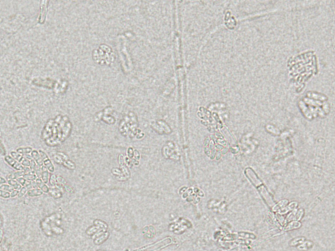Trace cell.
<instances>
[{
  "label": "cell",
  "instance_id": "1",
  "mask_svg": "<svg viewBox=\"0 0 335 251\" xmlns=\"http://www.w3.org/2000/svg\"><path fill=\"white\" fill-rule=\"evenodd\" d=\"M245 174H246V175L249 178V180L251 182L252 184L257 188L258 192H259L261 196L263 198L266 204L268 205V207L270 209H274L276 204L273 198H272L271 195L267 190V188L262 184L261 181L259 179V178L258 177L256 173H255V171L251 168L247 167L245 170Z\"/></svg>",
  "mask_w": 335,
  "mask_h": 251
},
{
  "label": "cell",
  "instance_id": "2",
  "mask_svg": "<svg viewBox=\"0 0 335 251\" xmlns=\"http://www.w3.org/2000/svg\"><path fill=\"white\" fill-rule=\"evenodd\" d=\"M11 155L12 156L14 159L16 160L18 162L21 164L22 166H24L25 167L30 166V161L27 160L26 157L22 156V154H20V153L13 151V152H11Z\"/></svg>",
  "mask_w": 335,
  "mask_h": 251
},
{
  "label": "cell",
  "instance_id": "3",
  "mask_svg": "<svg viewBox=\"0 0 335 251\" xmlns=\"http://www.w3.org/2000/svg\"><path fill=\"white\" fill-rule=\"evenodd\" d=\"M5 160L7 163L10 166L13 167L14 169L17 171H24L25 170V167H23L19 162H18L16 160L13 158V157L10 156H6L5 157Z\"/></svg>",
  "mask_w": 335,
  "mask_h": 251
},
{
  "label": "cell",
  "instance_id": "4",
  "mask_svg": "<svg viewBox=\"0 0 335 251\" xmlns=\"http://www.w3.org/2000/svg\"><path fill=\"white\" fill-rule=\"evenodd\" d=\"M39 154L41 157V158H42L44 166L47 168L48 171H49L50 172H51V173L54 172V166L53 165V164H52L51 161L50 160V159L49 158V157H48L47 154L41 150H40Z\"/></svg>",
  "mask_w": 335,
  "mask_h": 251
},
{
  "label": "cell",
  "instance_id": "5",
  "mask_svg": "<svg viewBox=\"0 0 335 251\" xmlns=\"http://www.w3.org/2000/svg\"><path fill=\"white\" fill-rule=\"evenodd\" d=\"M37 183L36 182H30L29 183H27V184H26L25 186H24V187H22V188L20 190V192L19 193V198H21L22 196H24L26 194V192H28L31 189H33V188H37Z\"/></svg>",
  "mask_w": 335,
  "mask_h": 251
},
{
  "label": "cell",
  "instance_id": "6",
  "mask_svg": "<svg viewBox=\"0 0 335 251\" xmlns=\"http://www.w3.org/2000/svg\"><path fill=\"white\" fill-rule=\"evenodd\" d=\"M48 2L47 1H41L40 5V14H39V21L40 24H43L45 22V20L46 18V14H47V5Z\"/></svg>",
  "mask_w": 335,
  "mask_h": 251
},
{
  "label": "cell",
  "instance_id": "7",
  "mask_svg": "<svg viewBox=\"0 0 335 251\" xmlns=\"http://www.w3.org/2000/svg\"><path fill=\"white\" fill-rule=\"evenodd\" d=\"M41 179L43 181L45 184H47L48 183V182H49V171H48V170L44 166L41 167Z\"/></svg>",
  "mask_w": 335,
  "mask_h": 251
},
{
  "label": "cell",
  "instance_id": "8",
  "mask_svg": "<svg viewBox=\"0 0 335 251\" xmlns=\"http://www.w3.org/2000/svg\"><path fill=\"white\" fill-rule=\"evenodd\" d=\"M36 183H37V187L40 188V190L42 191L43 192H45V193H47V192H49V188H48L47 186L46 185V184H45L43 181L41 179L39 178H37L36 180Z\"/></svg>",
  "mask_w": 335,
  "mask_h": 251
},
{
  "label": "cell",
  "instance_id": "9",
  "mask_svg": "<svg viewBox=\"0 0 335 251\" xmlns=\"http://www.w3.org/2000/svg\"><path fill=\"white\" fill-rule=\"evenodd\" d=\"M32 156L33 157V158L34 159V161H35L40 167H42L44 166L42 158H41L39 153L37 152L36 150H33L32 152Z\"/></svg>",
  "mask_w": 335,
  "mask_h": 251
},
{
  "label": "cell",
  "instance_id": "10",
  "mask_svg": "<svg viewBox=\"0 0 335 251\" xmlns=\"http://www.w3.org/2000/svg\"><path fill=\"white\" fill-rule=\"evenodd\" d=\"M25 173H26L24 171H18L16 172H14V173L8 175V179L15 180L20 177H23Z\"/></svg>",
  "mask_w": 335,
  "mask_h": 251
},
{
  "label": "cell",
  "instance_id": "11",
  "mask_svg": "<svg viewBox=\"0 0 335 251\" xmlns=\"http://www.w3.org/2000/svg\"><path fill=\"white\" fill-rule=\"evenodd\" d=\"M27 193V195L30 197H36V196H39V195H41L43 194V192L39 188H33L30 190Z\"/></svg>",
  "mask_w": 335,
  "mask_h": 251
},
{
  "label": "cell",
  "instance_id": "12",
  "mask_svg": "<svg viewBox=\"0 0 335 251\" xmlns=\"http://www.w3.org/2000/svg\"><path fill=\"white\" fill-rule=\"evenodd\" d=\"M8 183L9 184V186H11V187L15 189V190H20V189L22 188V186L20 185L18 182H17L16 180H13V179H9L8 181Z\"/></svg>",
  "mask_w": 335,
  "mask_h": 251
},
{
  "label": "cell",
  "instance_id": "13",
  "mask_svg": "<svg viewBox=\"0 0 335 251\" xmlns=\"http://www.w3.org/2000/svg\"><path fill=\"white\" fill-rule=\"evenodd\" d=\"M23 178H25L27 181L32 182L36 180L37 176L36 174H33V173H25V175L23 176Z\"/></svg>",
  "mask_w": 335,
  "mask_h": 251
},
{
  "label": "cell",
  "instance_id": "14",
  "mask_svg": "<svg viewBox=\"0 0 335 251\" xmlns=\"http://www.w3.org/2000/svg\"><path fill=\"white\" fill-rule=\"evenodd\" d=\"M33 151L32 148L27 147V148H21V149H19L17 150V152L20 154H29L32 153Z\"/></svg>",
  "mask_w": 335,
  "mask_h": 251
},
{
  "label": "cell",
  "instance_id": "15",
  "mask_svg": "<svg viewBox=\"0 0 335 251\" xmlns=\"http://www.w3.org/2000/svg\"><path fill=\"white\" fill-rule=\"evenodd\" d=\"M0 190H3L7 192H12L14 189L8 184H1L0 185Z\"/></svg>",
  "mask_w": 335,
  "mask_h": 251
},
{
  "label": "cell",
  "instance_id": "16",
  "mask_svg": "<svg viewBox=\"0 0 335 251\" xmlns=\"http://www.w3.org/2000/svg\"><path fill=\"white\" fill-rule=\"evenodd\" d=\"M0 197L7 199V198H11V194H10L9 192H7V191L3 190H0Z\"/></svg>",
  "mask_w": 335,
  "mask_h": 251
},
{
  "label": "cell",
  "instance_id": "17",
  "mask_svg": "<svg viewBox=\"0 0 335 251\" xmlns=\"http://www.w3.org/2000/svg\"><path fill=\"white\" fill-rule=\"evenodd\" d=\"M16 181L18 182V183H19L20 185L22 186V187H24V186H25L26 184H27V183H30L29 181H26L25 178H21V177H20V178H17Z\"/></svg>",
  "mask_w": 335,
  "mask_h": 251
},
{
  "label": "cell",
  "instance_id": "18",
  "mask_svg": "<svg viewBox=\"0 0 335 251\" xmlns=\"http://www.w3.org/2000/svg\"><path fill=\"white\" fill-rule=\"evenodd\" d=\"M50 184L51 186H54L56 184V177H55L54 175H52L51 176Z\"/></svg>",
  "mask_w": 335,
  "mask_h": 251
},
{
  "label": "cell",
  "instance_id": "19",
  "mask_svg": "<svg viewBox=\"0 0 335 251\" xmlns=\"http://www.w3.org/2000/svg\"><path fill=\"white\" fill-rule=\"evenodd\" d=\"M19 192L18 190H13L11 192V198L15 197L16 195H19Z\"/></svg>",
  "mask_w": 335,
  "mask_h": 251
},
{
  "label": "cell",
  "instance_id": "20",
  "mask_svg": "<svg viewBox=\"0 0 335 251\" xmlns=\"http://www.w3.org/2000/svg\"><path fill=\"white\" fill-rule=\"evenodd\" d=\"M7 183V180L2 177H0V184H3Z\"/></svg>",
  "mask_w": 335,
  "mask_h": 251
},
{
  "label": "cell",
  "instance_id": "21",
  "mask_svg": "<svg viewBox=\"0 0 335 251\" xmlns=\"http://www.w3.org/2000/svg\"><path fill=\"white\" fill-rule=\"evenodd\" d=\"M2 235H3V231H2L1 230H0V241H1Z\"/></svg>",
  "mask_w": 335,
  "mask_h": 251
}]
</instances>
